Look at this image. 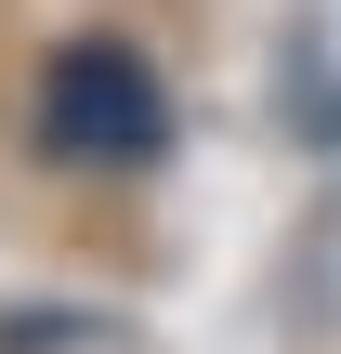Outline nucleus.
I'll return each mask as SVG.
<instances>
[{
  "label": "nucleus",
  "instance_id": "1",
  "mask_svg": "<svg viewBox=\"0 0 341 354\" xmlns=\"http://www.w3.org/2000/svg\"><path fill=\"white\" fill-rule=\"evenodd\" d=\"M39 145L79 158V171H145L171 145V92L131 39H66L39 66Z\"/></svg>",
  "mask_w": 341,
  "mask_h": 354
}]
</instances>
